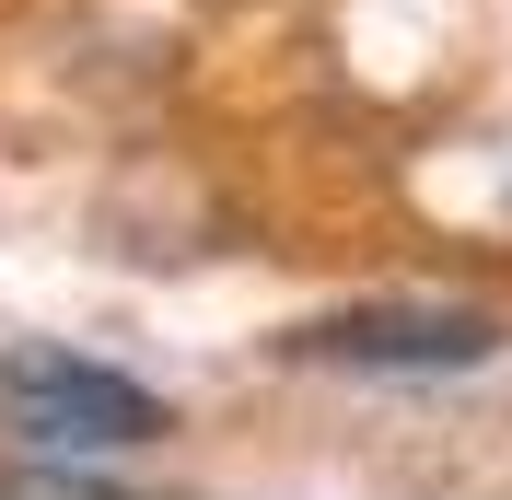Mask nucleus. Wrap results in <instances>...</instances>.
<instances>
[{"mask_svg":"<svg viewBox=\"0 0 512 500\" xmlns=\"http://www.w3.org/2000/svg\"><path fill=\"white\" fill-rule=\"evenodd\" d=\"M0 431L47 454V466H117V454H152L175 431V407L152 384H128L117 361H82V349H12L0 361Z\"/></svg>","mask_w":512,"mask_h":500,"instance_id":"f257e3e1","label":"nucleus"},{"mask_svg":"<svg viewBox=\"0 0 512 500\" xmlns=\"http://www.w3.org/2000/svg\"><path fill=\"white\" fill-rule=\"evenodd\" d=\"M291 361H326V373H478L501 361V314L478 303H350L291 326Z\"/></svg>","mask_w":512,"mask_h":500,"instance_id":"f03ea898","label":"nucleus"}]
</instances>
